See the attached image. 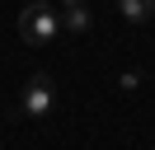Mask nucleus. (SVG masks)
<instances>
[{
  "label": "nucleus",
  "instance_id": "nucleus-1",
  "mask_svg": "<svg viewBox=\"0 0 155 150\" xmlns=\"http://www.w3.org/2000/svg\"><path fill=\"white\" fill-rule=\"evenodd\" d=\"M19 38L28 47H47L61 38V9L52 5V0H28V5L19 9Z\"/></svg>",
  "mask_w": 155,
  "mask_h": 150
},
{
  "label": "nucleus",
  "instance_id": "nucleus-2",
  "mask_svg": "<svg viewBox=\"0 0 155 150\" xmlns=\"http://www.w3.org/2000/svg\"><path fill=\"white\" fill-rule=\"evenodd\" d=\"M52 108H57V84L47 75H28L19 89V112L24 117H47Z\"/></svg>",
  "mask_w": 155,
  "mask_h": 150
},
{
  "label": "nucleus",
  "instance_id": "nucleus-3",
  "mask_svg": "<svg viewBox=\"0 0 155 150\" xmlns=\"http://www.w3.org/2000/svg\"><path fill=\"white\" fill-rule=\"evenodd\" d=\"M117 14H122L132 28H141V24L155 19V0H117Z\"/></svg>",
  "mask_w": 155,
  "mask_h": 150
},
{
  "label": "nucleus",
  "instance_id": "nucleus-4",
  "mask_svg": "<svg viewBox=\"0 0 155 150\" xmlns=\"http://www.w3.org/2000/svg\"><path fill=\"white\" fill-rule=\"evenodd\" d=\"M61 28H66V33H89V5H66Z\"/></svg>",
  "mask_w": 155,
  "mask_h": 150
},
{
  "label": "nucleus",
  "instance_id": "nucleus-5",
  "mask_svg": "<svg viewBox=\"0 0 155 150\" xmlns=\"http://www.w3.org/2000/svg\"><path fill=\"white\" fill-rule=\"evenodd\" d=\"M117 84H122V89H127V94H132V89H136V84H141V75H136V70H122V80H117Z\"/></svg>",
  "mask_w": 155,
  "mask_h": 150
},
{
  "label": "nucleus",
  "instance_id": "nucleus-6",
  "mask_svg": "<svg viewBox=\"0 0 155 150\" xmlns=\"http://www.w3.org/2000/svg\"><path fill=\"white\" fill-rule=\"evenodd\" d=\"M52 5H89V0H52Z\"/></svg>",
  "mask_w": 155,
  "mask_h": 150
}]
</instances>
